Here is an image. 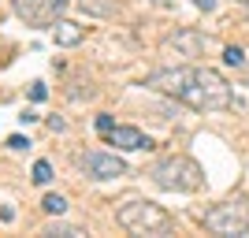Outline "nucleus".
<instances>
[{"mask_svg":"<svg viewBox=\"0 0 249 238\" xmlns=\"http://www.w3.org/2000/svg\"><path fill=\"white\" fill-rule=\"evenodd\" d=\"M78 8L93 19H112L115 15V0H78Z\"/></svg>","mask_w":249,"mask_h":238,"instance_id":"nucleus-10","label":"nucleus"},{"mask_svg":"<svg viewBox=\"0 0 249 238\" xmlns=\"http://www.w3.org/2000/svg\"><path fill=\"white\" fill-rule=\"evenodd\" d=\"M11 8L26 22H52V4L49 0H11Z\"/></svg>","mask_w":249,"mask_h":238,"instance_id":"nucleus-9","label":"nucleus"},{"mask_svg":"<svg viewBox=\"0 0 249 238\" xmlns=\"http://www.w3.org/2000/svg\"><path fill=\"white\" fill-rule=\"evenodd\" d=\"M145 86L197 108V112H223L234 104L227 78L219 71H208V67H160L145 78Z\"/></svg>","mask_w":249,"mask_h":238,"instance_id":"nucleus-1","label":"nucleus"},{"mask_svg":"<svg viewBox=\"0 0 249 238\" xmlns=\"http://www.w3.org/2000/svg\"><path fill=\"white\" fill-rule=\"evenodd\" d=\"M108 142H112L115 149H123V153H134V149H153L149 134H142L138 127H112V130H108Z\"/></svg>","mask_w":249,"mask_h":238,"instance_id":"nucleus-7","label":"nucleus"},{"mask_svg":"<svg viewBox=\"0 0 249 238\" xmlns=\"http://www.w3.org/2000/svg\"><path fill=\"white\" fill-rule=\"evenodd\" d=\"M82 37H86V26H78L71 19H52V41L56 45L74 49V45H82Z\"/></svg>","mask_w":249,"mask_h":238,"instance_id":"nucleus-8","label":"nucleus"},{"mask_svg":"<svg viewBox=\"0 0 249 238\" xmlns=\"http://www.w3.org/2000/svg\"><path fill=\"white\" fill-rule=\"evenodd\" d=\"M156 8H167V4H175V0H153Z\"/></svg>","mask_w":249,"mask_h":238,"instance_id":"nucleus-20","label":"nucleus"},{"mask_svg":"<svg viewBox=\"0 0 249 238\" xmlns=\"http://www.w3.org/2000/svg\"><path fill=\"white\" fill-rule=\"evenodd\" d=\"M223 63H227V67H246V52H242L238 45H227V49H223Z\"/></svg>","mask_w":249,"mask_h":238,"instance_id":"nucleus-13","label":"nucleus"},{"mask_svg":"<svg viewBox=\"0 0 249 238\" xmlns=\"http://www.w3.org/2000/svg\"><path fill=\"white\" fill-rule=\"evenodd\" d=\"M149 179H153L160 190H171V194H194L205 183V171H201L197 160L190 156H164L149 167Z\"/></svg>","mask_w":249,"mask_h":238,"instance_id":"nucleus-2","label":"nucleus"},{"mask_svg":"<svg viewBox=\"0 0 249 238\" xmlns=\"http://www.w3.org/2000/svg\"><path fill=\"white\" fill-rule=\"evenodd\" d=\"M52 4V11H63V4H67V0H49Z\"/></svg>","mask_w":249,"mask_h":238,"instance_id":"nucleus-19","label":"nucleus"},{"mask_svg":"<svg viewBox=\"0 0 249 238\" xmlns=\"http://www.w3.org/2000/svg\"><path fill=\"white\" fill-rule=\"evenodd\" d=\"M45 97H49V86H45V82H34V86H30V101H34V104H41Z\"/></svg>","mask_w":249,"mask_h":238,"instance_id":"nucleus-15","label":"nucleus"},{"mask_svg":"<svg viewBox=\"0 0 249 238\" xmlns=\"http://www.w3.org/2000/svg\"><path fill=\"white\" fill-rule=\"evenodd\" d=\"M34 183H37V186H49L52 183V164L49 160H37V164H34Z\"/></svg>","mask_w":249,"mask_h":238,"instance_id":"nucleus-14","label":"nucleus"},{"mask_svg":"<svg viewBox=\"0 0 249 238\" xmlns=\"http://www.w3.org/2000/svg\"><path fill=\"white\" fill-rule=\"evenodd\" d=\"M205 227L212 235H249V201H223L208 208Z\"/></svg>","mask_w":249,"mask_h":238,"instance_id":"nucleus-4","label":"nucleus"},{"mask_svg":"<svg viewBox=\"0 0 249 238\" xmlns=\"http://www.w3.org/2000/svg\"><path fill=\"white\" fill-rule=\"evenodd\" d=\"M41 208L49 212V216H63V212H67V197H63V194H45Z\"/></svg>","mask_w":249,"mask_h":238,"instance_id":"nucleus-11","label":"nucleus"},{"mask_svg":"<svg viewBox=\"0 0 249 238\" xmlns=\"http://www.w3.org/2000/svg\"><path fill=\"white\" fill-rule=\"evenodd\" d=\"M41 235H52V238H56V235H60V238H82L86 231H82V227H71V223H56V220H52Z\"/></svg>","mask_w":249,"mask_h":238,"instance_id":"nucleus-12","label":"nucleus"},{"mask_svg":"<svg viewBox=\"0 0 249 238\" xmlns=\"http://www.w3.org/2000/svg\"><path fill=\"white\" fill-rule=\"evenodd\" d=\"M93 127L101 130V134H108V130L115 127V119H112V115H97V119H93Z\"/></svg>","mask_w":249,"mask_h":238,"instance_id":"nucleus-16","label":"nucleus"},{"mask_svg":"<svg viewBox=\"0 0 249 238\" xmlns=\"http://www.w3.org/2000/svg\"><path fill=\"white\" fill-rule=\"evenodd\" d=\"M246 86H249V63H246Z\"/></svg>","mask_w":249,"mask_h":238,"instance_id":"nucleus-21","label":"nucleus"},{"mask_svg":"<svg viewBox=\"0 0 249 238\" xmlns=\"http://www.w3.org/2000/svg\"><path fill=\"white\" fill-rule=\"evenodd\" d=\"M8 145H11V149H30V142H26V138H22V134L8 138Z\"/></svg>","mask_w":249,"mask_h":238,"instance_id":"nucleus-17","label":"nucleus"},{"mask_svg":"<svg viewBox=\"0 0 249 238\" xmlns=\"http://www.w3.org/2000/svg\"><path fill=\"white\" fill-rule=\"evenodd\" d=\"M115 220H119V227L134 231V235H167V231L175 227L171 216L160 205H153V201H126L115 212Z\"/></svg>","mask_w":249,"mask_h":238,"instance_id":"nucleus-3","label":"nucleus"},{"mask_svg":"<svg viewBox=\"0 0 249 238\" xmlns=\"http://www.w3.org/2000/svg\"><path fill=\"white\" fill-rule=\"evenodd\" d=\"M205 34L190 30V26H182V30H175L171 37H167V49H175V56H182V60H194V56H201L205 52Z\"/></svg>","mask_w":249,"mask_h":238,"instance_id":"nucleus-6","label":"nucleus"},{"mask_svg":"<svg viewBox=\"0 0 249 238\" xmlns=\"http://www.w3.org/2000/svg\"><path fill=\"white\" fill-rule=\"evenodd\" d=\"M194 4H197L201 11H212V8H216V0H194Z\"/></svg>","mask_w":249,"mask_h":238,"instance_id":"nucleus-18","label":"nucleus"},{"mask_svg":"<svg viewBox=\"0 0 249 238\" xmlns=\"http://www.w3.org/2000/svg\"><path fill=\"white\" fill-rule=\"evenodd\" d=\"M78 167H82L89 179H97V183H104V179H119L126 171V164L119 160L115 153H104V149H89V153L78 156Z\"/></svg>","mask_w":249,"mask_h":238,"instance_id":"nucleus-5","label":"nucleus"}]
</instances>
